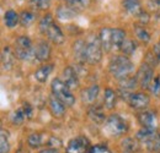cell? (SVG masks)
Segmentation results:
<instances>
[{"label":"cell","mask_w":160,"mask_h":153,"mask_svg":"<svg viewBox=\"0 0 160 153\" xmlns=\"http://www.w3.org/2000/svg\"><path fill=\"white\" fill-rule=\"evenodd\" d=\"M110 74L117 80H124L131 77V74L134 71V65L132 60L126 55H117L112 58L108 64Z\"/></svg>","instance_id":"1"},{"label":"cell","mask_w":160,"mask_h":153,"mask_svg":"<svg viewBox=\"0 0 160 153\" xmlns=\"http://www.w3.org/2000/svg\"><path fill=\"white\" fill-rule=\"evenodd\" d=\"M40 30L52 43L57 45L64 43V35L59 28V26L54 22V19L51 14H47L46 16L42 17V20L40 21Z\"/></svg>","instance_id":"2"},{"label":"cell","mask_w":160,"mask_h":153,"mask_svg":"<svg viewBox=\"0 0 160 153\" xmlns=\"http://www.w3.org/2000/svg\"><path fill=\"white\" fill-rule=\"evenodd\" d=\"M51 90H52V95L57 97L67 107H73L75 104V97L73 96L72 90L63 82V80L54 78L51 83Z\"/></svg>","instance_id":"3"},{"label":"cell","mask_w":160,"mask_h":153,"mask_svg":"<svg viewBox=\"0 0 160 153\" xmlns=\"http://www.w3.org/2000/svg\"><path fill=\"white\" fill-rule=\"evenodd\" d=\"M103 129L108 135L117 137V136L124 135L128 131V124L121 115L112 114L106 119L103 124Z\"/></svg>","instance_id":"4"},{"label":"cell","mask_w":160,"mask_h":153,"mask_svg":"<svg viewBox=\"0 0 160 153\" xmlns=\"http://www.w3.org/2000/svg\"><path fill=\"white\" fill-rule=\"evenodd\" d=\"M15 55L22 61L35 59V47L31 39L26 36H20L15 40Z\"/></svg>","instance_id":"5"},{"label":"cell","mask_w":160,"mask_h":153,"mask_svg":"<svg viewBox=\"0 0 160 153\" xmlns=\"http://www.w3.org/2000/svg\"><path fill=\"white\" fill-rule=\"evenodd\" d=\"M137 140L143 142L152 152L160 153V134L155 129H140L137 132Z\"/></svg>","instance_id":"6"},{"label":"cell","mask_w":160,"mask_h":153,"mask_svg":"<svg viewBox=\"0 0 160 153\" xmlns=\"http://www.w3.org/2000/svg\"><path fill=\"white\" fill-rule=\"evenodd\" d=\"M102 50L99 37H90L86 40V63L91 65L99 64L102 59Z\"/></svg>","instance_id":"7"},{"label":"cell","mask_w":160,"mask_h":153,"mask_svg":"<svg viewBox=\"0 0 160 153\" xmlns=\"http://www.w3.org/2000/svg\"><path fill=\"white\" fill-rule=\"evenodd\" d=\"M91 148L90 141L85 136H77L67 143L65 153H89Z\"/></svg>","instance_id":"8"},{"label":"cell","mask_w":160,"mask_h":153,"mask_svg":"<svg viewBox=\"0 0 160 153\" xmlns=\"http://www.w3.org/2000/svg\"><path fill=\"white\" fill-rule=\"evenodd\" d=\"M136 78L142 88H149L150 83L154 80V67L148 63H143L137 71Z\"/></svg>","instance_id":"9"},{"label":"cell","mask_w":160,"mask_h":153,"mask_svg":"<svg viewBox=\"0 0 160 153\" xmlns=\"http://www.w3.org/2000/svg\"><path fill=\"white\" fill-rule=\"evenodd\" d=\"M127 100H128V104L133 109H137V110H143L150 104L149 96L143 93V92H134V93L129 95Z\"/></svg>","instance_id":"10"},{"label":"cell","mask_w":160,"mask_h":153,"mask_svg":"<svg viewBox=\"0 0 160 153\" xmlns=\"http://www.w3.org/2000/svg\"><path fill=\"white\" fill-rule=\"evenodd\" d=\"M52 49L46 40H40L35 47V59L41 63H46L51 58Z\"/></svg>","instance_id":"11"},{"label":"cell","mask_w":160,"mask_h":153,"mask_svg":"<svg viewBox=\"0 0 160 153\" xmlns=\"http://www.w3.org/2000/svg\"><path fill=\"white\" fill-rule=\"evenodd\" d=\"M48 107H49L51 114L53 115L54 118H57V119L63 118L64 114H65V108H67V105H65L63 102H60L59 99H58L57 97H54L53 95L49 97Z\"/></svg>","instance_id":"12"},{"label":"cell","mask_w":160,"mask_h":153,"mask_svg":"<svg viewBox=\"0 0 160 153\" xmlns=\"http://www.w3.org/2000/svg\"><path fill=\"white\" fill-rule=\"evenodd\" d=\"M138 121L143 129H155L157 126V115L154 112L144 110L138 114Z\"/></svg>","instance_id":"13"},{"label":"cell","mask_w":160,"mask_h":153,"mask_svg":"<svg viewBox=\"0 0 160 153\" xmlns=\"http://www.w3.org/2000/svg\"><path fill=\"white\" fill-rule=\"evenodd\" d=\"M63 82L70 90H75V88L79 87V78H78L75 70L72 66H67L63 70Z\"/></svg>","instance_id":"14"},{"label":"cell","mask_w":160,"mask_h":153,"mask_svg":"<svg viewBox=\"0 0 160 153\" xmlns=\"http://www.w3.org/2000/svg\"><path fill=\"white\" fill-rule=\"evenodd\" d=\"M99 39H100L101 47L105 52H110L113 48L112 44V28L102 27L99 32Z\"/></svg>","instance_id":"15"},{"label":"cell","mask_w":160,"mask_h":153,"mask_svg":"<svg viewBox=\"0 0 160 153\" xmlns=\"http://www.w3.org/2000/svg\"><path fill=\"white\" fill-rule=\"evenodd\" d=\"M122 6L126 10V12L133 17H138L140 14L143 12L142 4L139 0H123Z\"/></svg>","instance_id":"16"},{"label":"cell","mask_w":160,"mask_h":153,"mask_svg":"<svg viewBox=\"0 0 160 153\" xmlns=\"http://www.w3.org/2000/svg\"><path fill=\"white\" fill-rule=\"evenodd\" d=\"M100 93V87L99 85H91L90 87L85 88L81 92V100L85 104H94V102L96 100V98Z\"/></svg>","instance_id":"17"},{"label":"cell","mask_w":160,"mask_h":153,"mask_svg":"<svg viewBox=\"0 0 160 153\" xmlns=\"http://www.w3.org/2000/svg\"><path fill=\"white\" fill-rule=\"evenodd\" d=\"M15 53H12V50L9 48V47H5L2 49V53H1V64H2V69L9 71L14 67V64H15Z\"/></svg>","instance_id":"18"},{"label":"cell","mask_w":160,"mask_h":153,"mask_svg":"<svg viewBox=\"0 0 160 153\" xmlns=\"http://www.w3.org/2000/svg\"><path fill=\"white\" fill-rule=\"evenodd\" d=\"M88 115H89V118L91 119V121H94L95 124H105V121H106V115H105V112H103V109H102V107H99V105H92V107H90L89 108V110H88Z\"/></svg>","instance_id":"19"},{"label":"cell","mask_w":160,"mask_h":153,"mask_svg":"<svg viewBox=\"0 0 160 153\" xmlns=\"http://www.w3.org/2000/svg\"><path fill=\"white\" fill-rule=\"evenodd\" d=\"M73 52H74V57L79 63H85L86 61V40L78 39L73 45Z\"/></svg>","instance_id":"20"},{"label":"cell","mask_w":160,"mask_h":153,"mask_svg":"<svg viewBox=\"0 0 160 153\" xmlns=\"http://www.w3.org/2000/svg\"><path fill=\"white\" fill-rule=\"evenodd\" d=\"M53 69H54L53 64H46V65H42L41 67H38V69L36 70V72H35V78H36L40 83H44V82L48 80L49 75L52 74Z\"/></svg>","instance_id":"21"},{"label":"cell","mask_w":160,"mask_h":153,"mask_svg":"<svg viewBox=\"0 0 160 153\" xmlns=\"http://www.w3.org/2000/svg\"><path fill=\"white\" fill-rule=\"evenodd\" d=\"M117 95L112 88H106L103 93V107L108 110H112L116 107Z\"/></svg>","instance_id":"22"},{"label":"cell","mask_w":160,"mask_h":153,"mask_svg":"<svg viewBox=\"0 0 160 153\" xmlns=\"http://www.w3.org/2000/svg\"><path fill=\"white\" fill-rule=\"evenodd\" d=\"M126 42V32L121 28H112V44L115 49H121Z\"/></svg>","instance_id":"23"},{"label":"cell","mask_w":160,"mask_h":153,"mask_svg":"<svg viewBox=\"0 0 160 153\" xmlns=\"http://www.w3.org/2000/svg\"><path fill=\"white\" fill-rule=\"evenodd\" d=\"M4 21H5L6 27L14 28L20 22V15L14 10H8L5 12V15H4Z\"/></svg>","instance_id":"24"},{"label":"cell","mask_w":160,"mask_h":153,"mask_svg":"<svg viewBox=\"0 0 160 153\" xmlns=\"http://www.w3.org/2000/svg\"><path fill=\"white\" fill-rule=\"evenodd\" d=\"M27 143H28V146H30L31 148H33V150L40 148L41 146L46 145V143H44V136L42 134H40V132H33V134H31L28 136Z\"/></svg>","instance_id":"25"},{"label":"cell","mask_w":160,"mask_h":153,"mask_svg":"<svg viewBox=\"0 0 160 153\" xmlns=\"http://www.w3.org/2000/svg\"><path fill=\"white\" fill-rule=\"evenodd\" d=\"M75 15H77V12H75L72 7H69L68 5L60 6V7H58V10H57V16H58V19L63 20V21H68V20L74 19Z\"/></svg>","instance_id":"26"},{"label":"cell","mask_w":160,"mask_h":153,"mask_svg":"<svg viewBox=\"0 0 160 153\" xmlns=\"http://www.w3.org/2000/svg\"><path fill=\"white\" fill-rule=\"evenodd\" d=\"M138 151H139L138 143L133 138L128 137L122 142V152L123 153H138Z\"/></svg>","instance_id":"27"},{"label":"cell","mask_w":160,"mask_h":153,"mask_svg":"<svg viewBox=\"0 0 160 153\" xmlns=\"http://www.w3.org/2000/svg\"><path fill=\"white\" fill-rule=\"evenodd\" d=\"M28 118H27V115L25 113V110H23V108L21 107L19 109H16L15 112H12V114L10 116V120H11V123L14 124V125H21L25 120H27Z\"/></svg>","instance_id":"28"},{"label":"cell","mask_w":160,"mask_h":153,"mask_svg":"<svg viewBox=\"0 0 160 153\" xmlns=\"http://www.w3.org/2000/svg\"><path fill=\"white\" fill-rule=\"evenodd\" d=\"M134 33L137 36V38L143 43H148L150 40V33L147 31V28L144 27V25H138L134 27Z\"/></svg>","instance_id":"29"},{"label":"cell","mask_w":160,"mask_h":153,"mask_svg":"<svg viewBox=\"0 0 160 153\" xmlns=\"http://www.w3.org/2000/svg\"><path fill=\"white\" fill-rule=\"evenodd\" d=\"M121 50H122L123 55L129 57V55H132L137 50V43L134 40H132V39H126V42L123 43Z\"/></svg>","instance_id":"30"},{"label":"cell","mask_w":160,"mask_h":153,"mask_svg":"<svg viewBox=\"0 0 160 153\" xmlns=\"http://www.w3.org/2000/svg\"><path fill=\"white\" fill-rule=\"evenodd\" d=\"M10 152V142L8 131L1 130L0 131V153H9Z\"/></svg>","instance_id":"31"},{"label":"cell","mask_w":160,"mask_h":153,"mask_svg":"<svg viewBox=\"0 0 160 153\" xmlns=\"http://www.w3.org/2000/svg\"><path fill=\"white\" fill-rule=\"evenodd\" d=\"M67 5L69 7H72L75 12H79L81 10H84L85 7H88L89 0H67Z\"/></svg>","instance_id":"32"},{"label":"cell","mask_w":160,"mask_h":153,"mask_svg":"<svg viewBox=\"0 0 160 153\" xmlns=\"http://www.w3.org/2000/svg\"><path fill=\"white\" fill-rule=\"evenodd\" d=\"M36 20V16L33 12L31 11H22L20 15V23L23 27H28L31 26Z\"/></svg>","instance_id":"33"},{"label":"cell","mask_w":160,"mask_h":153,"mask_svg":"<svg viewBox=\"0 0 160 153\" xmlns=\"http://www.w3.org/2000/svg\"><path fill=\"white\" fill-rule=\"evenodd\" d=\"M31 5L37 10H46L51 6V0H31Z\"/></svg>","instance_id":"34"},{"label":"cell","mask_w":160,"mask_h":153,"mask_svg":"<svg viewBox=\"0 0 160 153\" xmlns=\"http://www.w3.org/2000/svg\"><path fill=\"white\" fill-rule=\"evenodd\" d=\"M148 90L150 91L152 95H154V96L157 97L160 96V77H155L153 80V82L150 83V86H149Z\"/></svg>","instance_id":"35"},{"label":"cell","mask_w":160,"mask_h":153,"mask_svg":"<svg viewBox=\"0 0 160 153\" xmlns=\"http://www.w3.org/2000/svg\"><path fill=\"white\" fill-rule=\"evenodd\" d=\"M89 153H112V152L105 145H95V146H91Z\"/></svg>","instance_id":"36"},{"label":"cell","mask_w":160,"mask_h":153,"mask_svg":"<svg viewBox=\"0 0 160 153\" xmlns=\"http://www.w3.org/2000/svg\"><path fill=\"white\" fill-rule=\"evenodd\" d=\"M22 108H23V110H25V113L27 115V118L30 119V118H32V114H33V108H32V105L30 104V103H23L22 104Z\"/></svg>","instance_id":"37"},{"label":"cell","mask_w":160,"mask_h":153,"mask_svg":"<svg viewBox=\"0 0 160 153\" xmlns=\"http://www.w3.org/2000/svg\"><path fill=\"white\" fill-rule=\"evenodd\" d=\"M148 5L152 10H160V0H149Z\"/></svg>","instance_id":"38"},{"label":"cell","mask_w":160,"mask_h":153,"mask_svg":"<svg viewBox=\"0 0 160 153\" xmlns=\"http://www.w3.org/2000/svg\"><path fill=\"white\" fill-rule=\"evenodd\" d=\"M137 19L139 20L142 25H145V23H147V22L149 21V15H148V14H147L145 11H143V12L140 14V15L138 16V17H137Z\"/></svg>","instance_id":"39"},{"label":"cell","mask_w":160,"mask_h":153,"mask_svg":"<svg viewBox=\"0 0 160 153\" xmlns=\"http://www.w3.org/2000/svg\"><path fill=\"white\" fill-rule=\"evenodd\" d=\"M153 52H154V57L157 58V60H158V63H160V40L154 45V48H153Z\"/></svg>","instance_id":"40"},{"label":"cell","mask_w":160,"mask_h":153,"mask_svg":"<svg viewBox=\"0 0 160 153\" xmlns=\"http://www.w3.org/2000/svg\"><path fill=\"white\" fill-rule=\"evenodd\" d=\"M38 153H59V151L57 150V148H46V150H42V151H40Z\"/></svg>","instance_id":"41"},{"label":"cell","mask_w":160,"mask_h":153,"mask_svg":"<svg viewBox=\"0 0 160 153\" xmlns=\"http://www.w3.org/2000/svg\"><path fill=\"white\" fill-rule=\"evenodd\" d=\"M159 77H160V76H159Z\"/></svg>","instance_id":"42"}]
</instances>
